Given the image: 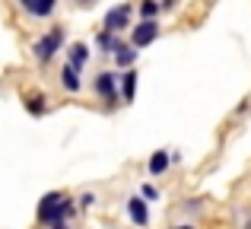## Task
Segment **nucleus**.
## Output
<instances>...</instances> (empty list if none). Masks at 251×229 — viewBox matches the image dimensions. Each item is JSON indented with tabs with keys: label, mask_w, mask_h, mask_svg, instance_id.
<instances>
[{
	"label": "nucleus",
	"mask_w": 251,
	"mask_h": 229,
	"mask_svg": "<svg viewBox=\"0 0 251 229\" xmlns=\"http://www.w3.org/2000/svg\"><path fill=\"white\" fill-rule=\"evenodd\" d=\"M54 10H57V0H32L25 13H29L32 19H51Z\"/></svg>",
	"instance_id": "4468645a"
},
{
	"label": "nucleus",
	"mask_w": 251,
	"mask_h": 229,
	"mask_svg": "<svg viewBox=\"0 0 251 229\" xmlns=\"http://www.w3.org/2000/svg\"><path fill=\"white\" fill-rule=\"evenodd\" d=\"M48 229H74L70 223H57V226H48Z\"/></svg>",
	"instance_id": "b1692460"
},
{
	"label": "nucleus",
	"mask_w": 251,
	"mask_h": 229,
	"mask_svg": "<svg viewBox=\"0 0 251 229\" xmlns=\"http://www.w3.org/2000/svg\"><path fill=\"white\" fill-rule=\"evenodd\" d=\"M127 32H130L127 45H134L137 51H143V48H150V45L162 35V25H159V19H140V23H134Z\"/></svg>",
	"instance_id": "20e7f679"
},
{
	"label": "nucleus",
	"mask_w": 251,
	"mask_h": 229,
	"mask_svg": "<svg viewBox=\"0 0 251 229\" xmlns=\"http://www.w3.org/2000/svg\"><path fill=\"white\" fill-rule=\"evenodd\" d=\"M137 194H140V198L147 201V204L159 201V188H156V185H150V181H143V185H140V191H137Z\"/></svg>",
	"instance_id": "a211bd4d"
},
{
	"label": "nucleus",
	"mask_w": 251,
	"mask_h": 229,
	"mask_svg": "<svg viewBox=\"0 0 251 229\" xmlns=\"http://www.w3.org/2000/svg\"><path fill=\"white\" fill-rule=\"evenodd\" d=\"M172 229H197V226H194V223H175Z\"/></svg>",
	"instance_id": "4be33fe9"
},
{
	"label": "nucleus",
	"mask_w": 251,
	"mask_h": 229,
	"mask_svg": "<svg viewBox=\"0 0 251 229\" xmlns=\"http://www.w3.org/2000/svg\"><path fill=\"white\" fill-rule=\"evenodd\" d=\"M137 13H140V19H159L162 10H159V0H137L134 6Z\"/></svg>",
	"instance_id": "dca6fc26"
},
{
	"label": "nucleus",
	"mask_w": 251,
	"mask_h": 229,
	"mask_svg": "<svg viewBox=\"0 0 251 229\" xmlns=\"http://www.w3.org/2000/svg\"><path fill=\"white\" fill-rule=\"evenodd\" d=\"M181 210L188 213V217H201V213H203V201H201V198H188V201L181 204Z\"/></svg>",
	"instance_id": "f3484780"
},
{
	"label": "nucleus",
	"mask_w": 251,
	"mask_h": 229,
	"mask_svg": "<svg viewBox=\"0 0 251 229\" xmlns=\"http://www.w3.org/2000/svg\"><path fill=\"white\" fill-rule=\"evenodd\" d=\"M137 83H140V74H137V67L118 70V96H121L124 105H130V102L137 99Z\"/></svg>",
	"instance_id": "0eeeda50"
},
{
	"label": "nucleus",
	"mask_w": 251,
	"mask_h": 229,
	"mask_svg": "<svg viewBox=\"0 0 251 229\" xmlns=\"http://www.w3.org/2000/svg\"><path fill=\"white\" fill-rule=\"evenodd\" d=\"M74 3H76V6H92L96 0H74Z\"/></svg>",
	"instance_id": "5701e85b"
},
{
	"label": "nucleus",
	"mask_w": 251,
	"mask_h": 229,
	"mask_svg": "<svg viewBox=\"0 0 251 229\" xmlns=\"http://www.w3.org/2000/svg\"><path fill=\"white\" fill-rule=\"evenodd\" d=\"M130 25H134V3L130 0H124V3H115L105 10L102 16V29L115 32V35H121V32H127Z\"/></svg>",
	"instance_id": "7ed1b4c3"
},
{
	"label": "nucleus",
	"mask_w": 251,
	"mask_h": 229,
	"mask_svg": "<svg viewBox=\"0 0 251 229\" xmlns=\"http://www.w3.org/2000/svg\"><path fill=\"white\" fill-rule=\"evenodd\" d=\"M137 57H140V51L134 48V45H127V42H121L115 48V54H111V61H115V67L118 70H130L137 64Z\"/></svg>",
	"instance_id": "f8f14e48"
},
{
	"label": "nucleus",
	"mask_w": 251,
	"mask_h": 229,
	"mask_svg": "<svg viewBox=\"0 0 251 229\" xmlns=\"http://www.w3.org/2000/svg\"><path fill=\"white\" fill-rule=\"evenodd\" d=\"M61 198H64V191H48V194H42V198H38V207H35V223H38V220H42Z\"/></svg>",
	"instance_id": "2eb2a0df"
},
{
	"label": "nucleus",
	"mask_w": 251,
	"mask_h": 229,
	"mask_svg": "<svg viewBox=\"0 0 251 229\" xmlns=\"http://www.w3.org/2000/svg\"><path fill=\"white\" fill-rule=\"evenodd\" d=\"M172 166V150H156V153H150L147 159V172L153 175V178H159V175H166Z\"/></svg>",
	"instance_id": "ddd939ff"
},
{
	"label": "nucleus",
	"mask_w": 251,
	"mask_h": 229,
	"mask_svg": "<svg viewBox=\"0 0 251 229\" xmlns=\"http://www.w3.org/2000/svg\"><path fill=\"white\" fill-rule=\"evenodd\" d=\"M175 6H178V0H159V10L162 13H172Z\"/></svg>",
	"instance_id": "412c9836"
},
{
	"label": "nucleus",
	"mask_w": 251,
	"mask_h": 229,
	"mask_svg": "<svg viewBox=\"0 0 251 229\" xmlns=\"http://www.w3.org/2000/svg\"><path fill=\"white\" fill-rule=\"evenodd\" d=\"M16 3L23 6V10H29V3H32V0H16Z\"/></svg>",
	"instance_id": "393cba45"
},
{
	"label": "nucleus",
	"mask_w": 251,
	"mask_h": 229,
	"mask_svg": "<svg viewBox=\"0 0 251 229\" xmlns=\"http://www.w3.org/2000/svg\"><path fill=\"white\" fill-rule=\"evenodd\" d=\"M121 45V35H115V32H108V29H99L96 32V38H92V54H99V57H111L115 54V48Z\"/></svg>",
	"instance_id": "1a4fd4ad"
},
{
	"label": "nucleus",
	"mask_w": 251,
	"mask_h": 229,
	"mask_svg": "<svg viewBox=\"0 0 251 229\" xmlns=\"http://www.w3.org/2000/svg\"><path fill=\"white\" fill-rule=\"evenodd\" d=\"M57 83H61V89L67 96H76L83 89V70H76V67H70V64H64L61 67V74H57Z\"/></svg>",
	"instance_id": "9d476101"
},
{
	"label": "nucleus",
	"mask_w": 251,
	"mask_h": 229,
	"mask_svg": "<svg viewBox=\"0 0 251 229\" xmlns=\"http://www.w3.org/2000/svg\"><path fill=\"white\" fill-rule=\"evenodd\" d=\"M76 204H80V210H89V207H96V204H99V198H96L92 191H83L80 198H76Z\"/></svg>",
	"instance_id": "6ab92c4d"
},
{
	"label": "nucleus",
	"mask_w": 251,
	"mask_h": 229,
	"mask_svg": "<svg viewBox=\"0 0 251 229\" xmlns=\"http://www.w3.org/2000/svg\"><path fill=\"white\" fill-rule=\"evenodd\" d=\"M92 93L105 105V112H115L121 105V96H118V70H99L92 76Z\"/></svg>",
	"instance_id": "f03ea898"
},
{
	"label": "nucleus",
	"mask_w": 251,
	"mask_h": 229,
	"mask_svg": "<svg viewBox=\"0 0 251 229\" xmlns=\"http://www.w3.org/2000/svg\"><path fill=\"white\" fill-rule=\"evenodd\" d=\"M239 229H251V213L248 210H239Z\"/></svg>",
	"instance_id": "aec40b11"
},
{
	"label": "nucleus",
	"mask_w": 251,
	"mask_h": 229,
	"mask_svg": "<svg viewBox=\"0 0 251 229\" xmlns=\"http://www.w3.org/2000/svg\"><path fill=\"white\" fill-rule=\"evenodd\" d=\"M64 48H67V25L54 23V25H48V32H42L32 42V57H35L38 67H48L57 57V51H64Z\"/></svg>",
	"instance_id": "f257e3e1"
},
{
	"label": "nucleus",
	"mask_w": 251,
	"mask_h": 229,
	"mask_svg": "<svg viewBox=\"0 0 251 229\" xmlns=\"http://www.w3.org/2000/svg\"><path fill=\"white\" fill-rule=\"evenodd\" d=\"M124 213H127V220H130L137 229H147V226H150V204L140 198V194L127 198V204H124Z\"/></svg>",
	"instance_id": "423d86ee"
},
{
	"label": "nucleus",
	"mask_w": 251,
	"mask_h": 229,
	"mask_svg": "<svg viewBox=\"0 0 251 229\" xmlns=\"http://www.w3.org/2000/svg\"><path fill=\"white\" fill-rule=\"evenodd\" d=\"M67 64L70 67H76V70H86V64H89V57H92V48L86 42H70L67 48Z\"/></svg>",
	"instance_id": "9b49d317"
},
{
	"label": "nucleus",
	"mask_w": 251,
	"mask_h": 229,
	"mask_svg": "<svg viewBox=\"0 0 251 229\" xmlns=\"http://www.w3.org/2000/svg\"><path fill=\"white\" fill-rule=\"evenodd\" d=\"M76 213V201L70 198V194H64L61 201H57L54 207H51L48 213H45L42 220H38V226H57V223H70V217Z\"/></svg>",
	"instance_id": "39448f33"
},
{
	"label": "nucleus",
	"mask_w": 251,
	"mask_h": 229,
	"mask_svg": "<svg viewBox=\"0 0 251 229\" xmlns=\"http://www.w3.org/2000/svg\"><path fill=\"white\" fill-rule=\"evenodd\" d=\"M23 108L29 118H45L48 115V96L42 89H25L23 93Z\"/></svg>",
	"instance_id": "6e6552de"
}]
</instances>
